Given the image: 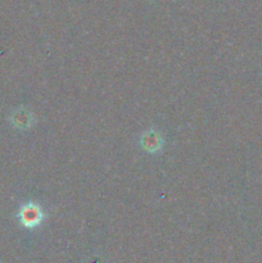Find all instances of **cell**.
Here are the masks:
<instances>
[{
	"label": "cell",
	"instance_id": "obj_1",
	"mask_svg": "<svg viewBox=\"0 0 262 263\" xmlns=\"http://www.w3.org/2000/svg\"><path fill=\"white\" fill-rule=\"evenodd\" d=\"M44 218V213L39 205L33 204V203H27L23 205L20 211V220L26 228L32 229L36 228L41 223Z\"/></svg>",
	"mask_w": 262,
	"mask_h": 263
},
{
	"label": "cell",
	"instance_id": "obj_2",
	"mask_svg": "<svg viewBox=\"0 0 262 263\" xmlns=\"http://www.w3.org/2000/svg\"><path fill=\"white\" fill-rule=\"evenodd\" d=\"M140 143L144 151H146L148 153H157V152L161 151L162 145H163V140H162L161 135L153 130L144 133L140 139Z\"/></svg>",
	"mask_w": 262,
	"mask_h": 263
},
{
	"label": "cell",
	"instance_id": "obj_3",
	"mask_svg": "<svg viewBox=\"0 0 262 263\" xmlns=\"http://www.w3.org/2000/svg\"><path fill=\"white\" fill-rule=\"evenodd\" d=\"M10 122H12V125L15 128H20V130L30 128L33 123L32 113L30 110L25 109V108H20V109L14 110L12 113V116H10Z\"/></svg>",
	"mask_w": 262,
	"mask_h": 263
}]
</instances>
